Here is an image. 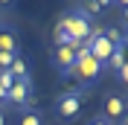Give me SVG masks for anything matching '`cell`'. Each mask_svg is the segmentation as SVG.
<instances>
[{
  "mask_svg": "<svg viewBox=\"0 0 128 125\" xmlns=\"http://www.w3.org/2000/svg\"><path fill=\"white\" fill-rule=\"evenodd\" d=\"M0 125H6V114H3V108H0Z\"/></svg>",
  "mask_w": 128,
  "mask_h": 125,
  "instance_id": "obj_17",
  "label": "cell"
},
{
  "mask_svg": "<svg viewBox=\"0 0 128 125\" xmlns=\"http://www.w3.org/2000/svg\"><path fill=\"white\" fill-rule=\"evenodd\" d=\"M116 76H120V82L125 84V82H128V64H122L120 70H116Z\"/></svg>",
  "mask_w": 128,
  "mask_h": 125,
  "instance_id": "obj_15",
  "label": "cell"
},
{
  "mask_svg": "<svg viewBox=\"0 0 128 125\" xmlns=\"http://www.w3.org/2000/svg\"><path fill=\"white\" fill-rule=\"evenodd\" d=\"M58 26H61V29L70 35V41H73V44H84V41L93 35L90 15H84L82 9H73L67 18H61V20H58Z\"/></svg>",
  "mask_w": 128,
  "mask_h": 125,
  "instance_id": "obj_2",
  "label": "cell"
},
{
  "mask_svg": "<svg viewBox=\"0 0 128 125\" xmlns=\"http://www.w3.org/2000/svg\"><path fill=\"white\" fill-rule=\"evenodd\" d=\"M20 50V41H18V32L12 26H0V52L6 55H18Z\"/></svg>",
  "mask_w": 128,
  "mask_h": 125,
  "instance_id": "obj_8",
  "label": "cell"
},
{
  "mask_svg": "<svg viewBox=\"0 0 128 125\" xmlns=\"http://www.w3.org/2000/svg\"><path fill=\"white\" fill-rule=\"evenodd\" d=\"M6 102L12 108H18V110H24L26 105H32V78L29 82H15L6 90Z\"/></svg>",
  "mask_w": 128,
  "mask_h": 125,
  "instance_id": "obj_4",
  "label": "cell"
},
{
  "mask_svg": "<svg viewBox=\"0 0 128 125\" xmlns=\"http://www.w3.org/2000/svg\"><path fill=\"white\" fill-rule=\"evenodd\" d=\"M122 64H125V41H122V44H116V50H114V55L105 61V67H111V70H120Z\"/></svg>",
  "mask_w": 128,
  "mask_h": 125,
  "instance_id": "obj_10",
  "label": "cell"
},
{
  "mask_svg": "<svg viewBox=\"0 0 128 125\" xmlns=\"http://www.w3.org/2000/svg\"><path fill=\"white\" fill-rule=\"evenodd\" d=\"M99 73H102V64L96 61V58H90V55H88V58L76 61V67H73V73H70V76H79L82 82H84V87H88L90 82L99 76Z\"/></svg>",
  "mask_w": 128,
  "mask_h": 125,
  "instance_id": "obj_6",
  "label": "cell"
},
{
  "mask_svg": "<svg viewBox=\"0 0 128 125\" xmlns=\"http://www.w3.org/2000/svg\"><path fill=\"white\" fill-rule=\"evenodd\" d=\"M12 61H15V55H6V52H0V70H9V67H12Z\"/></svg>",
  "mask_w": 128,
  "mask_h": 125,
  "instance_id": "obj_14",
  "label": "cell"
},
{
  "mask_svg": "<svg viewBox=\"0 0 128 125\" xmlns=\"http://www.w3.org/2000/svg\"><path fill=\"white\" fill-rule=\"evenodd\" d=\"M12 84H15V76H12L9 70H0V87H3V93H6Z\"/></svg>",
  "mask_w": 128,
  "mask_h": 125,
  "instance_id": "obj_13",
  "label": "cell"
},
{
  "mask_svg": "<svg viewBox=\"0 0 128 125\" xmlns=\"http://www.w3.org/2000/svg\"><path fill=\"white\" fill-rule=\"evenodd\" d=\"M122 116H125V99L116 96V93L105 96V116H102V119L114 122V119H122Z\"/></svg>",
  "mask_w": 128,
  "mask_h": 125,
  "instance_id": "obj_7",
  "label": "cell"
},
{
  "mask_svg": "<svg viewBox=\"0 0 128 125\" xmlns=\"http://www.w3.org/2000/svg\"><path fill=\"white\" fill-rule=\"evenodd\" d=\"M0 26H3V24H0Z\"/></svg>",
  "mask_w": 128,
  "mask_h": 125,
  "instance_id": "obj_19",
  "label": "cell"
},
{
  "mask_svg": "<svg viewBox=\"0 0 128 125\" xmlns=\"http://www.w3.org/2000/svg\"><path fill=\"white\" fill-rule=\"evenodd\" d=\"M52 67L67 78L73 73V67H76V50L73 47H56V52H52Z\"/></svg>",
  "mask_w": 128,
  "mask_h": 125,
  "instance_id": "obj_5",
  "label": "cell"
},
{
  "mask_svg": "<svg viewBox=\"0 0 128 125\" xmlns=\"http://www.w3.org/2000/svg\"><path fill=\"white\" fill-rule=\"evenodd\" d=\"M122 41H125V35H122L120 29H108V32H96L93 29V35H90L84 44H88V50H90V58H96V61L105 67V61L114 55L116 44H122Z\"/></svg>",
  "mask_w": 128,
  "mask_h": 125,
  "instance_id": "obj_1",
  "label": "cell"
},
{
  "mask_svg": "<svg viewBox=\"0 0 128 125\" xmlns=\"http://www.w3.org/2000/svg\"><path fill=\"white\" fill-rule=\"evenodd\" d=\"M84 90L88 87H73V90H64L56 99V114L61 119H76L82 110V99H84Z\"/></svg>",
  "mask_w": 128,
  "mask_h": 125,
  "instance_id": "obj_3",
  "label": "cell"
},
{
  "mask_svg": "<svg viewBox=\"0 0 128 125\" xmlns=\"http://www.w3.org/2000/svg\"><path fill=\"white\" fill-rule=\"evenodd\" d=\"M0 102H6V93H3V87H0Z\"/></svg>",
  "mask_w": 128,
  "mask_h": 125,
  "instance_id": "obj_18",
  "label": "cell"
},
{
  "mask_svg": "<svg viewBox=\"0 0 128 125\" xmlns=\"http://www.w3.org/2000/svg\"><path fill=\"white\" fill-rule=\"evenodd\" d=\"M88 125H111V122H108V119H102V116H99V119H90Z\"/></svg>",
  "mask_w": 128,
  "mask_h": 125,
  "instance_id": "obj_16",
  "label": "cell"
},
{
  "mask_svg": "<svg viewBox=\"0 0 128 125\" xmlns=\"http://www.w3.org/2000/svg\"><path fill=\"white\" fill-rule=\"evenodd\" d=\"M105 6H108V3H102V0H90V3L82 6V12H84V15H90V12H105Z\"/></svg>",
  "mask_w": 128,
  "mask_h": 125,
  "instance_id": "obj_12",
  "label": "cell"
},
{
  "mask_svg": "<svg viewBox=\"0 0 128 125\" xmlns=\"http://www.w3.org/2000/svg\"><path fill=\"white\" fill-rule=\"evenodd\" d=\"M20 125H44V116H41L38 110H26L24 116H20Z\"/></svg>",
  "mask_w": 128,
  "mask_h": 125,
  "instance_id": "obj_11",
  "label": "cell"
},
{
  "mask_svg": "<svg viewBox=\"0 0 128 125\" xmlns=\"http://www.w3.org/2000/svg\"><path fill=\"white\" fill-rule=\"evenodd\" d=\"M9 73L15 76V82H29V64H26L24 55H15V61H12Z\"/></svg>",
  "mask_w": 128,
  "mask_h": 125,
  "instance_id": "obj_9",
  "label": "cell"
}]
</instances>
